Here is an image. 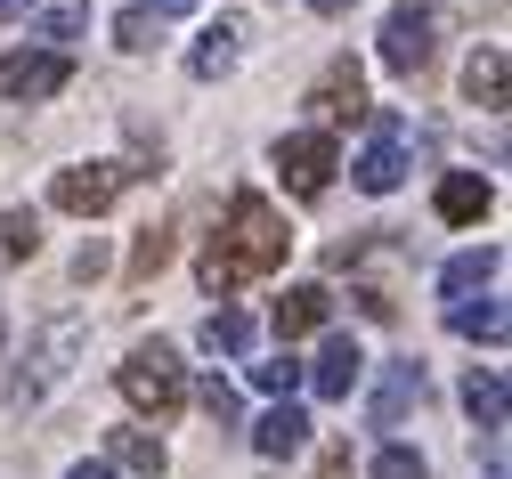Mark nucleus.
<instances>
[{
  "label": "nucleus",
  "mask_w": 512,
  "mask_h": 479,
  "mask_svg": "<svg viewBox=\"0 0 512 479\" xmlns=\"http://www.w3.org/2000/svg\"><path fill=\"white\" fill-rule=\"evenodd\" d=\"M285 252H293V228H285V212L269 195H228V220H220V236L204 244V260H196V277H204V293H244V285H261V277H277L285 268Z\"/></svg>",
  "instance_id": "1"
},
{
  "label": "nucleus",
  "mask_w": 512,
  "mask_h": 479,
  "mask_svg": "<svg viewBox=\"0 0 512 479\" xmlns=\"http://www.w3.org/2000/svg\"><path fill=\"white\" fill-rule=\"evenodd\" d=\"M82 341H90V333H82V317H49V325L25 341V358H17V374H9V398H17V406H41L57 382L74 374Z\"/></svg>",
  "instance_id": "2"
},
{
  "label": "nucleus",
  "mask_w": 512,
  "mask_h": 479,
  "mask_svg": "<svg viewBox=\"0 0 512 479\" xmlns=\"http://www.w3.org/2000/svg\"><path fill=\"white\" fill-rule=\"evenodd\" d=\"M114 382H122V398H131L139 415H179L187 406V366H179L171 341H139V350L114 366Z\"/></svg>",
  "instance_id": "3"
},
{
  "label": "nucleus",
  "mask_w": 512,
  "mask_h": 479,
  "mask_svg": "<svg viewBox=\"0 0 512 479\" xmlns=\"http://www.w3.org/2000/svg\"><path fill=\"white\" fill-rule=\"evenodd\" d=\"M277 171H285V187H293L301 203H317V195L334 187V171H342L334 130H285V139H277Z\"/></svg>",
  "instance_id": "4"
},
{
  "label": "nucleus",
  "mask_w": 512,
  "mask_h": 479,
  "mask_svg": "<svg viewBox=\"0 0 512 479\" xmlns=\"http://www.w3.org/2000/svg\"><path fill=\"white\" fill-rule=\"evenodd\" d=\"M131 179H139V171H122V163H74V171H57L49 203H57V212H74V220H98Z\"/></svg>",
  "instance_id": "5"
},
{
  "label": "nucleus",
  "mask_w": 512,
  "mask_h": 479,
  "mask_svg": "<svg viewBox=\"0 0 512 479\" xmlns=\"http://www.w3.org/2000/svg\"><path fill=\"white\" fill-rule=\"evenodd\" d=\"M431 41H439V25H431L423 0H399V9L382 17V65H391V74H423V65H431Z\"/></svg>",
  "instance_id": "6"
},
{
  "label": "nucleus",
  "mask_w": 512,
  "mask_h": 479,
  "mask_svg": "<svg viewBox=\"0 0 512 479\" xmlns=\"http://www.w3.org/2000/svg\"><path fill=\"white\" fill-rule=\"evenodd\" d=\"M74 82V57L66 49H17V57H0V98H57Z\"/></svg>",
  "instance_id": "7"
},
{
  "label": "nucleus",
  "mask_w": 512,
  "mask_h": 479,
  "mask_svg": "<svg viewBox=\"0 0 512 479\" xmlns=\"http://www.w3.org/2000/svg\"><path fill=\"white\" fill-rule=\"evenodd\" d=\"M350 179H358L366 195H391V187L407 179V122H399V114H374V139H366V155L350 163Z\"/></svg>",
  "instance_id": "8"
},
{
  "label": "nucleus",
  "mask_w": 512,
  "mask_h": 479,
  "mask_svg": "<svg viewBox=\"0 0 512 479\" xmlns=\"http://www.w3.org/2000/svg\"><path fill=\"white\" fill-rule=\"evenodd\" d=\"M309 114L326 122V130H334V122H358V114H366V74H358L350 57H334L326 74H317V90H309Z\"/></svg>",
  "instance_id": "9"
},
{
  "label": "nucleus",
  "mask_w": 512,
  "mask_h": 479,
  "mask_svg": "<svg viewBox=\"0 0 512 479\" xmlns=\"http://www.w3.org/2000/svg\"><path fill=\"white\" fill-rule=\"evenodd\" d=\"M358 374H366V358H358V341H350V333H334L326 350H317V366H301V382H309L317 398H350Z\"/></svg>",
  "instance_id": "10"
},
{
  "label": "nucleus",
  "mask_w": 512,
  "mask_h": 479,
  "mask_svg": "<svg viewBox=\"0 0 512 479\" xmlns=\"http://www.w3.org/2000/svg\"><path fill=\"white\" fill-rule=\"evenodd\" d=\"M236 57H244V25L220 17V25L196 33V49H187V74H196V82H228V74H236Z\"/></svg>",
  "instance_id": "11"
},
{
  "label": "nucleus",
  "mask_w": 512,
  "mask_h": 479,
  "mask_svg": "<svg viewBox=\"0 0 512 479\" xmlns=\"http://www.w3.org/2000/svg\"><path fill=\"white\" fill-rule=\"evenodd\" d=\"M504 90H512V65H504V41H480L472 65H464V98L480 114H504Z\"/></svg>",
  "instance_id": "12"
},
{
  "label": "nucleus",
  "mask_w": 512,
  "mask_h": 479,
  "mask_svg": "<svg viewBox=\"0 0 512 479\" xmlns=\"http://www.w3.org/2000/svg\"><path fill=\"white\" fill-rule=\"evenodd\" d=\"M431 203H439V220H447V228H472V220H488V203H496V187H488L480 171H447Z\"/></svg>",
  "instance_id": "13"
},
{
  "label": "nucleus",
  "mask_w": 512,
  "mask_h": 479,
  "mask_svg": "<svg viewBox=\"0 0 512 479\" xmlns=\"http://www.w3.org/2000/svg\"><path fill=\"white\" fill-rule=\"evenodd\" d=\"M334 317V293L326 285H293L285 301H277V341H301V333H317Z\"/></svg>",
  "instance_id": "14"
},
{
  "label": "nucleus",
  "mask_w": 512,
  "mask_h": 479,
  "mask_svg": "<svg viewBox=\"0 0 512 479\" xmlns=\"http://www.w3.org/2000/svg\"><path fill=\"white\" fill-rule=\"evenodd\" d=\"M407 406H423V366H415V358L382 374V390H374V423H382V431H399V423H407Z\"/></svg>",
  "instance_id": "15"
},
{
  "label": "nucleus",
  "mask_w": 512,
  "mask_h": 479,
  "mask_svg": "<svg viewBox=\"0 0 512 479\" xmlns=\"http://www.w3.org/2000/svg\"><path fill=\"white\" fill-rule=\"evenodd\" d=\"M301 439H309V415H301V406H293V398H277V406H269V415H261V423H252V447H261L269 463H277V455H293Z\"/></svg>",
  "instance_id": "16"
},
{
  "label": "nucleus",
  "mask_w": 512,
  "mask_h": 479,
  "mask_svg": "<svg viewBox=\"0 0 512 479\" xmlns=\"http://www.w3.org/2000/svg\"><path fill=\"white\" fill-rule=\"evenodd\" d=\"M106 463L114 471H139V479H163V439L155 431H114L106 439Z\"/></svg>",
  "instance_id": "17"
},
{
  "label": "nucleus",
  "mask_w": 512,
  "mask_h": 479,
  "mask_svg": "<svg viewBox=\"0 0 512 479\" xmlns=\"http://www.w3.org/2000/svg\"><path fill=\"white\" fill-rule=\"evenodd\" d=\"M488 277H496V252L480 244V252H456V260L439 268V293H447V301H464V293H480Z\"/></svg>",
  "instance_id": "18"
},
{
  "label": "nucleus",
  "mask_w": 512,
  "mask_h": 479,
  "mask_svg": "<svg viewBox=\"0 0 512 479\" xmlns=\"http://www.w3.org/2000/svg\"><path fill=\"white\" fill-rule=\"evenodd\" d=\"M204 350H212V358H244V350H252V317H244V309H212V317H204Z\"/></svg>",
  "instance_id": "19"
},
{
  "label": "nucleus",
  "mask_w": 512,
  "mask_h": 479,
  "mask_svg": "<svg viewBox=\"0 0 512 479\" xmlns=\"http://www.w3.org/2000/svg\"><path fill=\"white\" fill-rule=\"evenodd\" d=\"M464 406H472V423H480V431H504V374L480 366V374L464 382Z\"/></svg>",
  "instance_id": "20"
},
{
  "label": "nucleus",
  "mask_w": 512,
  "mask_h": 479,
  "mask_svg": "<svg viewBox=\"0 0 512 479\" xmlns=\"http://www.w3.org/2000/svg\"><path fill=\"white\" fill-rule=\"evenodd\" d=\"M447 325H456L464 341H504V301H456Z\"/></svg>",
  "instance_id": "21"
},
{
  "label": "nucleus",
  "mask_w": 512,
  "mask_h": 479,
  "mask_svg": "<svg viewBox=\"0 0 512 479\" xmlns=\"http://www.w3.org/2000/svg\"><path fill=\"white\" fill-rule=\"evenodd\" d=\"M0 252H9V260H33V252H41V212H25V203H17V212H0Z\"/></svg>",
  "instance_id": "22"
},
{
  "label": "nucleus",
  "mask_w": 512,
  "mask_h": 479,
  "mask_svg": "<svg viewBox=\"0 0 512 479\" xmlns=\"http://www.w3.org/2000/svg\"><path fill=\"white\" fill-rule=\"evenodd\" d=\"M155 25H163V17L122 9V17H114V49H122V57H147V49H155Z\"/></svg>",
  "instance_id": "23"
},
{
  "label": "nucleus",
  "mask_w": 512,
  "mask_h": 479,
  "mask_svg": "<svg viewBox=\"0 0 512 479\" xmlns=\"http://www.w3.org/2000/svg\"><path fill=\"white\" fill-rule=\"evenodd\" d=\"M252 390L293 398V390H301V366H293V350H277V358H261V366H252Z\"/></svg>",
  "instance_id": "24"
},
{
  "label": "nucleus",
  "mask_w": 512,
  "mask_h": 479,
  "mask_svg": "<svg viewBox=\"0 0 512 479\" xmlns=\"http://www.w3.org/2000/svg\"><path fill=\"white\" fill-rule=\"evenodd\" d=\"M196 398H204V415H212L220 431H236V415H244V398H236V382H220V374H212V382H204Z\"/></svg>",
  "instance_id": "25"
},
{
  "label": "nucleus",
  "mask_w": 512,
  "mask_h": 479,
  "mask_svg": "<svg viewBox=\"0 0 512 479\" xmlns=\"http://www.w3.org/2000/svg\"><path fill=\"white\" fill-rule=\"evenodd\" d=\"M163 260H171V228H147V236H139V252H131V285H147Z\"/></svg>",
  "instance_id": "26"
},
{
  "label": "nucleus",
  "mask_w": 512,
  "mask_h": 479,
  "mask_svg": "<svg viewBox=\"0 0 512 479\" xmlns=\"http://www.w3.org/2000/svg\"><path fill=\"white\" fill-rule=\"evenodd\" d=\"M374 479H431V471H423L415 447H382V455H374Z\"/></svg>",
  "instance_id": "27"
},
{
  "label": "nucleus",
  "mask_w": 512,
  "mask_h": 479,
  "mask_svg": "<svg viewBox=\"0 0 512 479\" xmlns=\"http://www.w3.org/2000/svg\"><path fill=\"white\" fill-rule=\"evenodd\" d=\"M82 25H90L82 9H57V17H41V25H33V41H82Z\"/></svg>",
  "instance_id": "28"
},
{
  "label": "nucleus",
  "mask_w": 512,
  "mask_h": 479,
  "mask_svg": "<svg viewBox=\"0 0 512 479\" xmlns=\"http://www.w3.org/2000/svg\"><path fill=\"white\" fill-rule=\"evenodd\" d=\"M317 479H350V447H326V455H317Z\"/></svg>",
  "instance_id": "29"
},
{
  "label": "nucleus",
  "mask_w": 512,
  "mask_h": 479,
  "mask_svg": "<svg viewBox=\"0 0 512 479\" xmlns=\"http://www.w3.org/2000/svg\"><path fill=\"white\" fill-rule=\"evenodd\" d=\"M139 9H147V17H196L204 0H139Z\"/></svg>",
  "instance_id": "30"
},
{
  "label": "nucleus",
  "mask_w": 512,
  "mask_h": 479,
  "mask_svg": "<svg viewBox=\"0 0 512 479\" xmlns=\"http://www.w3.org/2000/svg\"><path fill=\"white\" fill-rule=\"evenodd\" d=\"M66 479H114V463H106V455H90V463H74Z\"/></svg>",
  "instance_id": "31"
},
{
  "label": "nucleus",
  "mask_w": 512,
  "mask_h": 479,
  "mask_svg": "<svg viewBox=\"0 0 512 479\" xmlns=\"http://www.w3.org/2000/svg\"><path fill=\"white\" fill-rule=\"evenodd\" d=\"M309 9H317V17H350L358 0H309Z\"/></svg>",
  "instance_id": "32"
},
{
  "label": "nucleus",
  "mask_w": 512,
  "mask_h": 479,
  "mask_svg": "<svg viewBox=\"0 0 512 479\" xmlns=\"http://www.w3.org/2000/svg\"><path fill=\"white\" fill-rule=\"evenodd\" d=\"M25 9H33V0H0V17H25Z\"/></svg>",
  "instance_id": "33"
},
{
  "label": "nucleus",
  "mask_w": 512,
  "mask_h": 479,
  "mask_svg": "<svg viewBox=\"0 0 512 479\" xmlns=\"http://www.w3.org/2000/svg\"><path fill=\"white\" fill-rule=\"evenodd\" d=\"M488 479H504V471H488Z\"/></svg>",
  "instance_id": "34"
}]
</instances>
